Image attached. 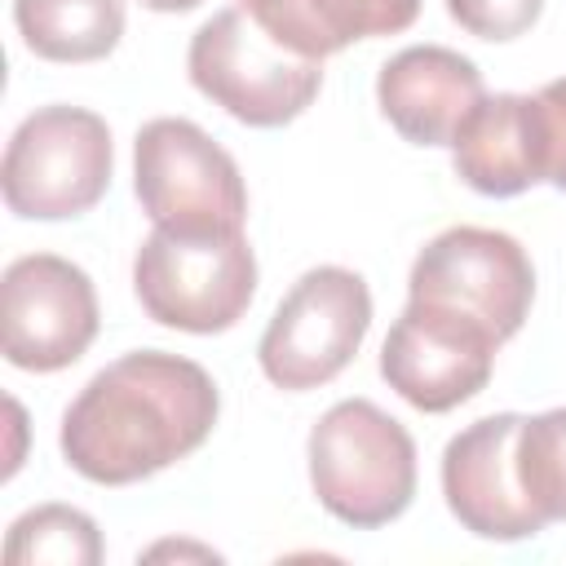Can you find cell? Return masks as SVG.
Segmentation results:
<instances>
[{
    "label": "cell",
    "instance_id": "cell-1",
    "mask_svg": "<svg viewBox=\"0 0 566 566\" xmlns=\"http://www.w3.org/2000/svg\"><path fill=\"white\" fill-rule=\"evenodd\" d=\"M217 380L181 354L133 349L106 363L62 411L57 447L97 486H128L199 451L217 424Z\"/></svg>",
    "mask_w": 566,
    "mask_h": 566
},
{
    "label": "cell",
    "instance_id": "cell-2",
    "mask_svg": "<svg viewBox=\"0 0 566 566\" xmlns=\"http://www.w3.org/2000/svg\"><path fill=\"white\" fill-rule=\"evenodd\" d=\"M314 500L354 531L407 513L416 495V442L371 398L332 402L305 442Z\"/></svg>",
    "mask_w": 566,
    "mask_h": 566
},
{
    "label": "cell",
    "instance_id": "cell-3",
    "mask_svg": "<svg viewBox=\"0 0 566 566\" xmlns=\"http://www.w3.org/2000/svg\"><path fill=\"white\" fill-rule=\"evenodd\" d=\"M133 292L159 327L217 336L256 296V256L243 230H150L133 256Z\"/></svg>",
    "mask_w": 566,
    "mask_h": 566
},
{
    "label": "cell",
    "instance_id": "cell-4",
    "mask_svg": "<svg viewBox=\"0 0 566 566\" xmlns=\"http://www.w3.org/2000/svg\"><path fill=\"white\" fill-rule=\"evenodd\" d=\"M190 84L248 128H283L323 88V62L270 40L243 4L217 9L186 49Z\"/></svg>",
    "mask_w": 566,
    "mask_h": 566
},
{
    "label": "cell",
    "instance_id": "cell-5",
    "mask_svg": "<svg viewBox=\"0 0 566 566\" xmlns=\"http://www.w3.org/2000/svg\"><path fill=\"white\" fill-rule=\"evenodd\" d=\"M111 168L115 150L106 119L97 111L53 102L13 128L0 164V190L9 212L22 221H66L106 195Z\"/></svg>",
    "mask_w": 566,
    "mask_h": 566
},
{
    "label": "cell",
    "instance_id": "cell-6",
    "mask_svg": "<svg viewBox=\"0 0 566 566\" xmlns=\"http://www.w3.org/2000/svg\"><path fill=\"white\" fill-rule=\"evenodd\" d=\"M133 190L150 226L203 234L243 230L248 186L226 146H217L195 119L159 115L133 137Z\"/></svg>",
    "mask_w": 566,
    "mask_h": 566
},
{
    "label": "cell",
    "instance_id": "cell-7",
    "mask_svg": "<svg viewBox=\"0 0 566 566\" xmlns=\"http://www.w3.org/2000/svg\"><path fill=\"white\" fill-rule=\"evenodd\" d=\"M371 327V292L358 270H305L270 314L256 358L274 389L305 394L336 380L363 349Z\"/></svg>",
    "mask_w": 566,
    "mask_h": 566
},
{
    "label": "cell",
    "instance_id": "cell-8",
    "mask_svg": "<svg viewBox=\"0 0 566 566\" xmlns=\"http://www.w3.org/2000/svg\"><path fill=\"white\" fill-rule=\"evenodd\" d=\"M407 296L460 310L491 327L500 340H513L535 301V265L526 248L504 230L451 226L416 252Z\"/></svg>",
    "mask_w": 566,
    "mask_h": 566
},
{
    "label": "cell",
    "instance_id": "cell-9",
    "mask_svg": "<svg viewBox=\"0 0 566 566\" xmlns=\"http://www.w3.org/2000/svg\"><path fill=\"white\" fill-rule=\"evenodd\" d=\"M500 345L504 340L478 318L407 296V310L380 345V376L416 411L442 416L486 389Z\"/></svg>",
    "mask_w": 566,
    "mask_h": 566
},
{
    "label": "cell",
    "instance_id": "cell-10",
    "mask_svg": "<svg viewBox=\"0 0 566 566\" xmlns=\"http://www.w3.org/2000/svg\"><path fill=\"white\" fill-rule=\"evenodd\" d=\"M93 279L53 252L9 261L0 279V349L22 371H62L97 340Z\"/></svg>",
    "mask_w": 566,
    "mask_h": 566
},
{
    "label": "cell",
    "instance_id": "cell-11",
    "mask_svg": "<svg viewBox=\"0 0 566 566\" xmlns=\"http://www.w3.org/2000/svg\"><path fill=\"white\" fill-rule=\"evenodd\" d=\"M517 411L482 416L464 424L442 451V495L451 517L478 539L513 544L544 531L517 482Z\"/></svg>",
    "mask_w": 566,
    "mask_h": 566
},
{
    "label": "cell",
    "instance_id": "cell-12",
    "mask_svg": "<svg viewBox=\"0 0 566 566\" xmlns=\"http://www.w3.org/2000/svg\"><path fill=\"white\" fill-rule=\"evenodd\" d=\"M482 97V71L442 44H411L394 53L376 75L380 115L411 146H451Z\"/></svg>",
    "mask_w": 566,
    "mask_h": 566
},
{
    "label": "cell",
    "instance_id": "cell-13",
    "mask_svg": "<svg viewBox=\"0 0 566 566\" xmlns=\"http://www.w3.org/2000/svg\"><path fill=\"white\" fill-rule=\"evenodd\" d=\"M451 164L469 190L491 199H513L539 186L548 172L539 97L531 93L482 97L451 137Z\"/></svg>",
    "mask_w": 566,
    "mask_h": 566
},
{
    "label": "cell",
    "instance_id": "cell-14",
    "mask_svg": "<svg viewBox=\"0 0 566 566\" xmlns=\"http://www.w3.org/2000/svg\"><path fill=\"white\" fill-rule=\"evenodd\" d=\"M252 22L301 57H332L354 40L398 35L420 18V0H243Z\"/></svg>",
    "mask_w": 566,
    "mask_h": 566
},
{
    "label": "cell",
    "instance_id": "cell-15",
    "mask_svg": "<svg viewBox=\"0 0 566 566\" xmlns=\"http://www.w3.org/2000/svg\"><path fill=\"white\" fill-rule=\"evenodd\" d=\"M13 27L44 62H102L124 35V0H13Z\"/></svg>",
    "mask_w": 566,
    "mask_h": 566
},
{
    "label": "cell",
    "instance_id": "cell-16",
    "mask_svg": "<svg viewBox=\"0 0 566 566\" xmlns=\"http://www.w3.org/2000/svg\"><path fill=\"white\" fill-rule=\"evenodd\" d=\"M102 553L97 522L71 504L27 509L4 535L9 566H97Z\"/></svg>",
    "mask_w": 566,
    "mask_h": 566
},
{
    "label": "cell",
    "instance_id": "cell-17",
    "mask_svg": "<svg viewBox=\"0 0 566 566\" xmlns=\"http://www.w3.org/2000/svg\"><path fill=\"white\" fill-rule=\"evenodd\" d=\"M517 482L531 509L548 522H566V407L522 416L517 424Z\"/></svg>",
    "mask_w": 566,
    "mask_h": 566
},
{
    "label": "cell",
    "instance_id": "cell-18",
    "mask_svg": "<svg viewBox=\"0 0 566 566\" xmlns=\"http://www.w3.org/2000/svg\"><path fill=\"white\" fill-rule=\"evenodd\" d=\"M447 13L478 40H517L539 22L544 0H447Z\"/></svg>",
    "mask_w": 566,
    "mask_h": 566
},
{
    "label": "cell",
    "instance_id": "cell-19",
    "mask_svg": "<svg viewBox=\"0 0 566 566\" xmlns=\"http://www.w3.org/2000/svg\"><path fill=\"white\" fill-rule=\"evenodd\" d=\"M535 97H539L544 142H548V172H544V181L566 195V75L544 84Z\"/></svg>",
    "mask_w": 566,
    "mask_h": 566
},
{
    "label": "cell",
    "instance_id": "cell-20",
    "mask_svg": "<svg viewBox=\"0 0 566 566\" xmlns=\"http://www.w3.org/2000/svg\"><path fill=\"white\" fill-rule=\"evenodd\" d=\"M142 4L155 13H186V9H199L203 0H142Z\"/></svg>",
    "mask_w": 566,
    "mask_h": 566
}]
</instances>
